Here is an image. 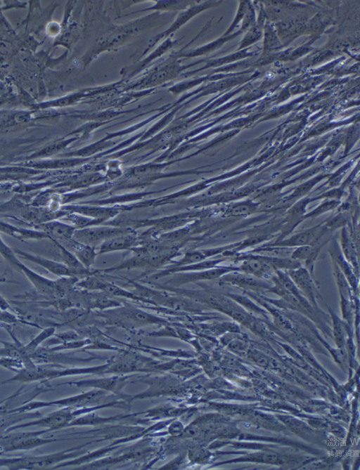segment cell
<instances>
[{"label": "cell", "mask_w": 360, "mask_h": 470, "mask_svg": "<svg viewBox=\"0 0 360 470\" xmlns=\"http://www.w3.org/2000/svg\"><path fill=\"white\" fill-rule=\"evenodd\" d=\"M290 275L306 295L309 296V297H313L314 292L312 290L311 282L306 273L303 271L296 272L292 273Z\"/></svg>", "instance_id": "cell-8"}, {"label": "cell", "mask_w": 360, "mask_h": 470, "mask_svg": "<svg viewBox=\"0 0 360 470\" xmlns=\"http://www.w3.org/2000/svg\"><path fill=\"white\" fill-rule=\"evenodd\" d=\"M0 232L18 240L49 238L46 233L37 229L19 228L0 220Z\"/></svg>", "instance_id": "cell-4"}, {"label": "cell", "mask_w": 360, "mask_h": 470, "mask_svg": "<svg viewBox=\"0 0 360 470\" xmlns=\"http://www.w3.org/2000/svg\"><path fill=\"white\" fill-rule=\"evenodd\" d=\"M38 410L25 412H8L6 409L0 407V436L5 433L11 426L19 424L22 421L34 419L41 417Z\"/></svg>", "instance_id": "cell-5"}, {"label": "cell", "mask_w": 360, "mask_h": 470, "mask_svg": "<svg viewBox=\"0 0 360 470\" xmlns=\"http://www.w3.org/2000/svg\"><path fill=\"white\" fill-rule=\"evenodd\" d=\"M0 254L3 258L18 270L22 263L17 258L13 249L10 248L0 236Z\"/></svg>", "instance_id": "cell-9"}, {"label": "cell", "mask_w": 360, "mask_h": 470, "mask_svg": "<svg viewBox=\"0 0 360 470\" xmlns=\"http://www.w3.org/2000/svg\"><path fill=\"white\" fill-rule=\"evenodd\" d=\"M34 228L46 233L49 239L63 241L69 240L74 230V228L70 226L53 220L36 224Z\"/></svg>", "instance_id": "cell-6"}, {"label": "cell", "mask_w": 360, "mask_h": 470, "mask_svg": "<svg viewBox=\"0 0 360 470\" xmlns=\"http://www.w3.org/2000/svg\"><path fill=\"white\" fill-rule=\"evenodd\" d=\"M0 283H15V284H19L20 282L15 281V280H8L6 277H5L4 275H0Z\"/></svg>", "instance_id": "cell-14"}, {"label": "cell", "mask_w": 360, "mask_h": 470, "mask_svg": "<svg viewBox=\"0 0 360 470\" xmlns=\"http://www.w3.org/2000/svg\"><path fill=\"white\" fill-rule=\"evenodd\" d=\"M0 367L15 373L20 372L25 367L22 360L8 356H0Z\"/></svg>", "instance_id": "cell-10"}, {"label": "cell", "mask_w": 360, "mask_h": 470, "mask_svg": "<svg viewBox=\"0 0 360 470\" xmlns=\"http://www.w3.org/2000/svg\"><path fill=\"white\" fill-rule=\"evenodd\" d=\"M246 271L256 275L257 273L261 275L263 271L262 263L256 260H250L245 264L244 268Z\"/></svg>", "instance_id": "cell-12"}, {"label": "cell", "mask_w": 360, "mask_h": 470, "mask_svg": "<svg viewBox=\"0 0 360 470\" xmlns=\"http://www.w3.org/2000/svg\"><path fill=\"white\" fill-rule=\"evenodd\" d=\"M13 250L18 256H20L23 259L33 262L56 275H70L72 273L63 263H60L51 259H48L35 254H32L17 248H13Z\"/></svg>", "instance_id": "cell-3"}, {"label": "cell", "mask_w": 360, "mask_h": 470, "mask_svg": "<svg viewBox=\"0 0 360 470\" xmlns=\"http://www.w3.org/2000/svg\"><path fill=\"white\" fill-rule=\"evenodd\" d=\"M4 454L3 448L0 445V457Z\"/></svg>", "instance_id": "cell-15"}, {"label": "cell", "mask_w": 360, "mask_h": 470, "mask_svg": "<svg viewBox=\"0 0 360 470\" xmlns=\"http://www.w3.org/2000/svg\"><path fill=\"white\" fill-rule=\"evenodd\" d=\"M50 432L47 429L34 431L8 432L0 436V445L4 452L30 450L44 445L57 441L56 438H42L41 435Z\"/></svg>", "instance_id": "cell-1"}, {"label": "cell", "mask_w": 360, "mask_h": 470, "mask_svg": "<svg viewBox=\"0 0 360 470\" xmlns=\"http://www.w3.org/2000/svg\"><path fill=\"white\" fill-rule=\"evenodd\" d=\"M70 417V414L68 411L62 410L55 411L44 417L41 416L30 422L15 424L9 427L5 433L30 426L44 428L51 431L65 426Z\"/></svg>", "instance_id": "cell-2"}, {"label": "cell", "mask_w": 360, "mask_h": 470, "mask_svg": "<svg viewBox=\"0 0 360 470\" xmlns=\"http://www.w3.org/2000/svg\"><path fill=\"white\" fill-rule=\"evenodd\" d=\"M0 309L17 313L16 311H15V309L12 308L9 302L1 294H0Z\"/></svg>", "instance_id": "cell-13"}, {"label": "cell", "mask_w": 360, "mask_h": 470, "mask_svg": "<svg viewBox=\"0 0 360 470\" xmlns=\"http://www.w3.org/2000/svg\"><path fill=\"white\" fill-rule=\"evenodd\" d=\"M18 322H22L24 324H27L29 325H34L36 327L35 325L26 321L25 320H22L17 313L8 311H3L0 309V325L1 324H6V325H11V324H15Z\"/></svg>", "instance_id": "cell-11"}, {"label": "cell", "mask_w": 360, "mask_h": 470, "mask_svg": "<svg viewBox=\"0 0 360 470\" xmlns=\"http://www.w3.org/2000/svg\"><path fill=\"white\" fill-rule=\"evenodd\" d=\"M55 332V328L46 327L44 328L35 337H34L28 344L25 345L27 352L31 355L41 344L51 337Z\"/></svg>", "instance_id": "cell-7"}]
</instances>
